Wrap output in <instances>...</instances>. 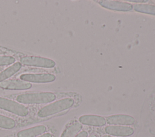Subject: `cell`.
<instances>
[{"instance_id":"cell-10","label":"cell","mask_w":155,"mask_h":137,"mask_svg":"<svg viewBox=\"0 0 155 137\" xmlns=\"http://www.w3.org/2000/svg\"><path fill=\"white\" fill-rule=\"evenodd\" d=\"M79 122L81 124L91 126L101 127L106 124V119L99 115H85L79 117Z\"/></svg>"},{"instance_id":"cell-6","label":"cell","mask_w":155,"mask_h":137,"mask_svg":"<svg viewBox=\"0 0 155 137\" xmlns=\"http://www.w3.org/2000/svg\"><path fill=\"white\" fill-rule=\"evenodd\" d=\"M99 4L107 9L119 11H128L133 9V5L127 2L118 1L102 0L99 1Z\"/></svg>"},{"instance_id":"cell-15","label":"cell","mask_w":155,"mask_h":137,"mask_svg":"<svg viewBox=\"0 0 155 137\" xmlns=\"http://www.w3.org/2000/svg\"><path fill=\"white\" fill-rule=\"evenodd\" d=\"M16 126L15 121L8 116L0 115V128L12 129Z\"/></svg>"},{"instance_id":"cell-4","label":"cell","mask_w":155,"mask_h":137,"mask_svg":"<svg viewBox=\"0 0 155 137\" xmlns=\"http://www.w3.org/2000/svg\"><path fill=\"white\" fill-rule=\"evenodd\" d=\"M21 62L26 66L44 68H52L56 65L55 62L52 59L33 56H24L21 58Z\"/></svg>"},{"instance_id":"cell-19","label":"cell","mask_w":155,"mask_h":137,"mask_svg":"<svg viewBox=\"0 0 155 137\" xmlns=\"http://www.w3.org/2000/svg\"><path fill=\"white\" fill-rule=\"evenodd\" d=\"M129 2H138V3H140V2H148V1H144V0H138V1H135V0H131V1H128Z\"/></svg>"},{"instance_id":"cell-7","label":"cell","mask_w":155,"mask_h":137,"mask_svg":"<svg viewBox=\"0 0 155 137\" xmlns=\"http://www.w3.org/2000/svg\"><path fill=\"white\" fill-rule=\"evenodd\" d=\"M105 132L109 135L125 137L132 135L134 129L128 126H108L105 128Z\"/></svg>"},{"instance_id":"cell-5","label":"cell","mask_w":155,"mask_h":137,"mask_svg":"<svg viewBox=\"0 0 155 137\" xmlns=\"http://www.w3.org/2000/svg\"><path fill=\"white\" fill-rule=\"evenodd\" d=\"M21 80L31 83H49L54 81L56 77L52 74L39 73V74H23L20 75Z\"/></svg>"},{"instance_id":"cell-17","label":"cell","mask_w":155,"mask_h":137,"mask_svg":"<svg viewBox=\"0 0 155 137\" xmlns=\"http://www.w3.org/2000/svg\"><path fill=\"white\" fill-rule=\"evenodd\" d=\"M88 133L87 131H82L79 133L75 137H88Z\"/></svg>"},{"instance_id":"cell-3","label":"cell","mask_w":155,"mask_h":137,"mask_svg":"<svg viewBox=\"0 0 155 137\" xmlns=\"http://www.w3.org/2000/svg\"><path fill=\"white\" fill-rule=\"evenodd\" d=\"M0 109L22 117L28 115L29 113L24 105L4 97H0Z\"/></svg>"},{"instance_id":"cell-18","label":"cell","mask_w":155,"mask_h":137,"mask_svg":"<svg viewBox=\"0 0 155 137\" xmlns=\"http://www.w3.org/2000/svg\"><path fill=\"white\" fill-rule=\"evenodd\" d=\"M37 137H52V135L50 133H46Z\"/></svg>"},{"instance_id":"cell-20","label":"cell","mask_w":155,"mask_h":137,"mask_svg":"<svg viewBox=\"0 0 155 137\" xmlns=\"http://www.w3.org/2000/svg\"><path fill=\"white\" fill-rule=\"evenodd\" d=\"M89 137H97V136H96V135H94V134H93V135H90Z\"/></svg>"},{"instance_id":"cell-14","label":"cell","mask_w":155,"mask_h":137,"mask_svg":"<svg viewBox=\"0 0 155 137\" xmlns=\"http://www.w3.org/2000/svg\"><path fill=\"white\" fill-rule=\"evenodd\" d=\"M133 8L139 13L155 15V5L148 4H138L133 5Z\"/></svg>"},{"instance_id":"cell-13","label":"cell","mask_w":155,"mask_h":137,"mask_svg":"<svg viewBox=\"0 0 155 137\" xmlns=\"http://www.w3.org/2000/svg\"><path fill=\"white\" fill-rule=\"evenodd\" d=\"M21 63L20 62H15L12 66H10L5 70L0 72V83L5 81L13 75L16 74L21 68Z\"/></svg>"},{"instance_id":"cell-8","label":"cell","mask_w":155,"mask_h":137,"mask_svg":"<svg viewBox=\"0 0 155 137\" xmlns=\"http://www.w3.org/2000/svg\"><path fill=\"white\" fill-rule=\"evenodd\" d=\"M31 87V84L30 83L15 79H10L0 83V88L8 90H24Z\"/></svg>"},{"instance_id":"cell-9","label":"cell","mask_w":155,"mask_h":137,"mask_svg":"<svg viewBox=\"0 0 155 137\" xmlns=\"http://www.w3.org/2000/svg\"><path fill=\"white\" fill-rule=\"evenodd\" d=\"M106 121L108 124L111 125L130 126L134 124L135 119L130 115L117 114L108 116L106 119Z\"/></svg>"},{"instance_id":"cell-2","label":"cell","mask_w":155,"mask_h":137,"mask_svg":"<svg viewBox=\"0 0 155 137\" xmlns=\"http://www.w3.org/2000/svg\"><path fill=\"white\" fill-rule=\"evenodd\" d=\"M74 101L71 98H65L51 103L42 108L38 112L37 115L40 118H45L62 112L71 107Z\"/></svg>"},{"instance_id":"cell-12","label":"cell","mask_w":155,"mask_h":137,"mask_svg":"<svg viewBox=\"0 0 155 137\" xmlns=\"http://www.w3.org/2000/svg\"><path fill=\"white\" fill-rule=\"evenodd\" d=\"M82 125L78 121L69 124L62 133L61 137H75L81 130Z\"/></svg>"},{"instance_id":"cell-1","label":"cell","mask_w":155,"mask_h":137,"mask_svg":"<svg viewBox=\"0 0 155 137\" xmlns=\"http://www.w3.org/2000/svg\"><path fill=\"white\" fill-rule=\"evenodd\" d=\"M16 99L18 103L22 104H45L54 101L56 99V95L50 92H30L19 94Z\"/></svg>"},{"instance_id":"cell-16","label":"cell","mask_w":155,"mask_h":137,"mask_svg":"<svg viewBox=\"0 0 155 137\" xmlns=\"http://www.w3.org/2000/svg\"><path fill=\"white\" fill-rule=\"evenodd\" d=\"M15 59L10 56H0V66L8 65L14 63Z\"/></svg>"},{"instance_id":"cell-21","label":"cell","mask_w":155,"mask_h":137,"mask_svg":"<svg viewBox=\"0 0 155 137\" xmlns=\"http://www.w3.org/2000/svg\"><path fill=\"white\" fill-rule=\"evenodd\" d=\"M102 137H111L110 135H104V136H102Z\"/></svg>"},{"instance_id":"cell-11","label":"cell","mask_w":155,"mask_h":137,"mask_svg":"<svg viewBox=\"0 0 155 137\" xmlns=\"http://www.w3.org/2000/svg\"><path fill=\"white\" fill-rule=\"evenodd\" d=\"M47 127L44 125H39L19 131L17 133L18 137H35L44 133Z\"/></svg>"}]
</instances>
